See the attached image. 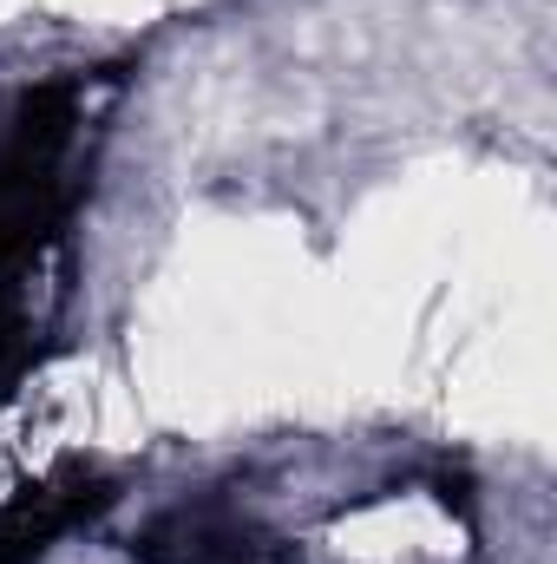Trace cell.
Instances as JSON below:
<instances>
[{
  "label": "cell",
  "instance_id": "obj_1",
  "mask_svg": "<svg viewBox=\"0 0 557 564\" xmlns=\"http://www.w3.org/2000/svg\"><path fill=\"white\" fill-rule=\"evenodd\" d=\"M144 564H276V545H263L243 519L223 512H171L144 532Z\"/></svg>",
  "mask_w": 557,
  "mask_h": 564
}]
</instances>
